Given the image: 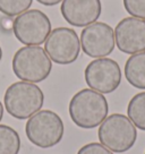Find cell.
<instances>
[{
    "label": "cell",
    "mask_w": 145,
    "mask_h": 154,
    "mask_svg": "<svg viewBox=\"0 0 145 154\" xmlns=\"http://www.w3.org/2000/svg\"><path fill=\"white\" fill-rule=\"evenodd\" d=\"M68 110L77 127L92 129L101 125L108 117L109 104L103 94L91 88H83L72 97Z\"/></svg>",
    "instance_id": "obj_1"
},
{
    "label": "cell",
    "mask_w": 145,
    "mask_h": 154,
    "mask_svg": "<svg viewBox=\"0 0 145 154\" xmlns=\"http://www.w3.org/2000/svg\"><path fill=\"white\" fill-rule=\"evenodd\" d=\"M4 103L11 117L24 120L41 110L44 103V94L34 83L16 82L6 90Z\"/></svg>",
    "instance_id": "obj_2"
},
{
    "label": "cell",
    "mask_w": 145,
    "mask_h": 154,
    "mask_svg": "<svg viewBox=\"0 0 145 154\" xmlns=\"http://www.w3.org/2000/svg\"><path fill=\"white\" fill-rule=\"evenodd\" d=\"M13 72L23 82L40 83L47 79L52 69L51 59L40 45H26L13 57Z\"/></svg>",
    "instance_id": "obj_3"
},
{
    "label": "cell",
    "mask_w": 145,
    "mask_h": 154,
    "mask_svg": "<svg viewBox=\"0 0 145 154\" xmlns=\"http://www.w3.org/2000/svg\"><path fill=\"white\" fill-rule=\"evenodd\" d=\"M97 137L103 146L113 153H125L134 146L137 140L135 125L125 115L112 113L103 120Z\"/></svg>",
    "instance_id": "obj_4"
},
{
    "label": "cell",
    "mask_w": 145,
    "mask_h": 154,
    "mask_svg": "<svg viewBox=\"0 0 145 154\" xmlns=\"http://www.w3.org/2000/svg\"><path fill=\"white\" fill-rule=\"evenodd\" d=\"M65 127L61 118L51 110H40L29 117L25 125L29 140L38 147L49 149L60 143Z\"/></svg>",
    "instance_id": "obj_5"
},
{
    "label": "cell",
    "mask_w": 145,
    "mask_h": 154,
    "mask_svg": "<svg viewBox=\"0 0 145 154\" xmlns=\"http://www.w3.org/2000/svg\"><path fill=\"white\" fill-rule=\"evenodd\" d=\"M15 38L25 45H41L51 33V22L43 11L29 9L13 22Z\"/></svg>",
    "instance_id": "obj_6"
},
{
    "label": "cell",
    "mask_w": 145,
    "mask_h": 154,
    "mask_svg": "<svg viewBox=\"0 0 145 154\" xmlns=\"http://www.w3.org/2000/svg\"><path fill=\"white\" fill-rule=\"evenodd\" d=\"M44 50L54 63L70 65L79 56L81 41L72 29L57 27L51 31L45 40Z\"/></svg>",
    "instance_id": "obj_7"
},
{
    "label": "cell",
    "mask_w": 145,
    "mask_h": 154,
    "mask_svg": "<svg viewBox=\"0 0 145 154\" xmlns=\"http://www.w3.org/2000/svg\"><path fill=\"white\" fill-rule=\"evenodd\" d=\"M87 86L101 94L115 92L121 83V69L110 58H97L88 63L84 72Z\"/></svg>",
    "instance_id": "obj_8"
},
{
    "label": "cell",
    "mask_w": 145,
    "mask_h": 154,
    "mask_svg": "<svg viewBox=\"0 0 145 154\" xmlns=\"http://www.w3.org/2000/svg\"><path fill=\"white\" fill-rule=\"evenodd\" d=\"M81 48L91 58H106L116 47L115 31L103 22H95L83 29L81 33Z\"/></svg>",
    "instance_id": "obj_9"
},
{
    "label": "cell",
    "mask_w": 145,
    "mask_h": 154,
    "mask_svg": "<svg viewBox=\"0 0 145 154\" xmlns=\"http://www.w3.org/2000/svg\"><path fill=\"white\" fill-rule=\"evenodd\" d=\"M115 40L118 49L127 54L145 51V19L126 17L117 24Z\"/></svg>",
    "instance_id": "obj_10"
},
{
    "label": "cell",
    "mask_w": 145,
    "mask_h": 154,
    "mask_svg": "<svg viewBox=\"0 0 145 154\" xmlns=\"http://www.w3.org/2000/svg\"><path fill=\"white\" fill-rule=\"evenodd\" d=\"M60 11L63 19L75 27H86L100 18V0H63Z\"/></svg>",
    "instance_id": "obj_11"
},
{
    "label": "cell",
    "mask_w": 145,
    "mask_h": 154,
    "mask_svg": "<svg viewBox=\"0 0 145 154\" xmlns=\"http://www.w3.org/2000/svg\"><path fill=\"white\" fill-rule=\"evenodd\" d=\"M125 77L131 86L145 90V51L131 54L125 63Z\"/></svg>",
    "instance_id": "obj_12"
},
{
    "label": "cell",
    "mask_w": 145,
    "mask_h": 154,
    "mask_svg": "<svg viewBox=\"0 0 145 154\" xmlns=\"http://www.w3.org/2000/svg\"><path fill=\"white\" fill-rule=\"evenodd\" d=\"M127 116L136 128L145 131V92L131 97L127 106Z\"/></svg>",
    "instance_id": "obj_13"
},
{
    "label": "cell",
    "mask_w": 145,
    "mask_h": 154,
    "mask_svg": "<svg viewBox=\"0 0 145 154\" xmlns=\"http://www.w3.org/2000/svg\"><path fill=\"white\" fill-rule=\"evenodd\" d=\"M20 138L18 133L7 125H0V154H18Z\"/></svg>",
    "instance_id": "obj_14"
},
{
    "label": "cell",
    "mask_w": 145,
    "mask_h": 154,
    "mask_svg": "<svg viewBox=\"0 0 145 154\" xmlns=\"http://www.w3.org/2000/svg\"><path fill=\"white\" fill-rule=\"evenodd\" d=\"M33 0H0V11L8 17H15L29 9Z\"/></svg>",
    "instance_id": "obj_15"
},
{
    "label": "cell",
    "mask_w": 145,
    "mask_h": 154,
    "mask_svg": "<svg viewBox=\"0 0 145 154\" xmlns=\"http://www.w3.org/2000/svg\"><path fill=\"white\" fill-rule=\"evenodd\" d=\"M128 14L136 18L145 19V0H122Z\"/></svg>",
    "instance_id": "obj_16"
},
{
    "label": "cell",
    "mask_w": 145,
    "mask_h": 154,
    "mask_svg": "<svg viewBox=\"0 0 145 154\" xmlns=\"http://www.w3.org/2000/svg\"><path fill=\"white\" fill-rule=\"evenodd\" d=\"M77 154H113L101 143H88L78 149Z\"/></svg>",
    "instance_id": "obj_17"
},
{
    "label": "cell",
    "mask_w": 145,
    "mask_h": 154,
    "mask_svg": "<svg viewBox=\"0 0 145 154\" xmlns=\"http://www.w3.org/2000/svg\"><path fill=\"white\" fill-rule=\"evenodd\" d=\"M36 1L43 6H56L58 5L59 2H61L63 0H36Z\"/></svg>",
    "instance_id": "obj_18"
},
{
    "label": "cell",
    "mask_w": 145,
    "mask_h": 154,
    "mask_svg": "<svg viewBox=\"0 0 145 154\" xmlns=\"http://www.w3.org/2000/svg\"><path fill=\"white\" fill-rule=\"evenodd\" d=\"M2 117H4V106H2V103L0 102V121L2 120Z\"/></svg>",
    "instance_id": "obj_19"
},
{
    "label": "cell",
    "mask_w": 145,
    "mask_h": 154,
    "mask_svg": "<svg viewBox=\"0 0 145 154\" xmlns=\"http://www.w3.org/2000/svg\"><path fill=\"white\" fill-rule=\"evenodd\" d=\"M1 59H2V49L0 47V61H1Z\"/></svg>",
    "instance_id": "obj_20"
},
{
    "label": "cell",
    "mask_w": 145,
    "mask_h": 154,
    "mask_svg": "<svg viewBox=\"0 0 145 154\" xmlns=\"http://www.w3.org/2000/svg\"><path fill=\"white\" fill-rule=\"evenodd\" d=\"M144 154H145V152H144Z\"/></svg>",
    "instance_id": "obj_21"
}]
</instances>
